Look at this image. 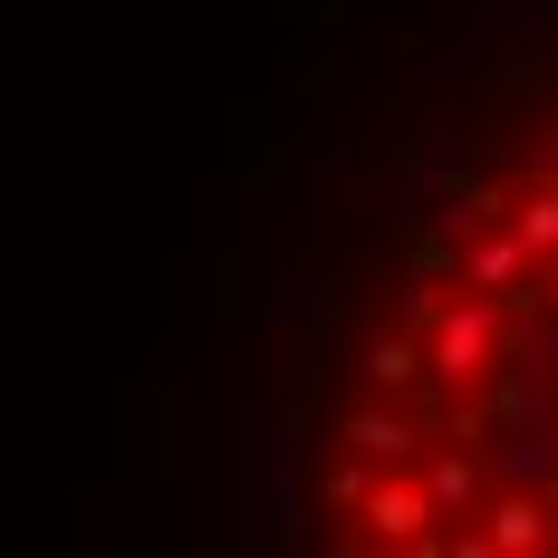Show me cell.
Returning <instances> with one entry per match:
<instances>
[{
    "instance_id": "obj_1",
    "label": "cell",
    "mask_w": 558,
    "mask_h": 558,
    "mask_svg": "<svg viewBox=\"0 0 558 558\" xmlns=\"http://www.w3.org/2000/svg\"><path fill=\"white\" fill-rule=\"evenodd\" d=\"M501 347H510V299H492V289L452 299L444 318L424 328V356H434L444 386H492L501 376Z\"/></svg>"
},
{
    "instance_id": "obj_2",
    "label": "cell",
    "mask_w": 558,
    "mask_h": 558,
    "mask_svg": "<svg viewBox=\"0 0 558 558\" xmlns=\"http://www.w3.org/2000/svg\"><path fill=\"white\" fill-rule=\"evenodd\" d=\"M356 520H366V539H386V549H434L444 501H434L424 482H376V492L356 501Z\"/></svg>"
},
{
    "instance_id": "obj_3",
    "label": "cell",
    "mask_w": 558,
    "mask_h": 558,
    "mask_svg": "<svg viewBox=\"0 0 558 558\" xmlns=\"http://www.w3.org/2000/svg\"><path fill=\"white\" fill-rule=\"evenodd\" d=\"M539 270V251L520 241V231H472L462 241V289H492V299H539V289H520V279Z\"/></svg>"
},
{
    "instance_id": "obj_4",
    "label": "cell",
    "mask_w": 558,
    "mask_h": 558,
    "mask_svg": "<svg viewBox=\"0 0 558 558\" xmlns=\"http://www.w3.org/2000/svg\"><path fill=\"white\" fill-rule=\"evenodd\" d=\"M347 452H366V462H404V452H424V424L395 414V395H386V404H356V414H347Z\"/></svg>"
},
{
    "instance_id": "obj_5",
    "label": "cell",
    "mask_w": 558,
    "mask_h": 558,
    "mask_svg": "<svg viewBox=\"0 0 558 558\" xmlns=\"http://www.w3.org/2000/svg\"><path fill=\"white\" fill-rule=\"evenodd\" d=\"M549 492H501V501H492V549L501 558H520V549H539V539H549Z\"/></svg>"
},
{
    "instance_id": "obj_6",
    "label": "cell",
    "mask_w": 558,
    "mask_h": 558,
    "mask_svg": "<svg viewBox=\"0 0 558 558\" xmlns=\"http://www.w3.org/2000/svg\"><path fill=\"white\" fill-rule=\"evenodd\" d=\"M424 376H434V356H424L414 337H376V347H366V386L376 395H414Z\"/></svg>"
},
{
    "instance_id": "obj_7",
    "label": "cell",
    "mask_w": 558,
    "mask_h": 558,
    "mask_svg": "<svg viewBox=\"0 0 558 558\" xmlns=\"http://www.w3.org/2000/svg\"><path fill=\"white\" fill-rule=\"evenodd\" d=\"M510 231H520L539 260H558V173H539L530 193H510Z\"/></svg>"
},
{
    "instance_id": "obj_8",
    "label": "cell",
    "mask_w": 558,
    "mask_h": 558,
    "mask_svg": "<svg viewBox=\"0 0 558 558\" xmlns=\"http://www.w3.org/2000/svg\"><path fill=\"white\" fill-rule=\"evenodd\" d=\"M424 492L444 510H482V462H472V452H444V462L424 472Z\"/></svg>"
},
{
    "instance_id": "obj_9",
    "label": "cell",
    "mask_w": 558,
    "mask_h": 558,
    "mask_svg": "<svg viewBox=\"0 0 558 558\" xmlns=\"http://www.w3.org/2000/svg\"><path fill=\"white\" fill-rule=\"evenodd\" d=\"M366 492H376V482H366V452H356V462H347V472H337V482H328V501H337V510H356V501H366Z\"/></svg>"
},
{
    "instance_id": "obj_10",
    "label": "cell",
    "mask_w": 558,
    "mask_h": 558,
    "mask_svg": "<svg viewBox=\"0 0 558 558\" xmlns=\"http://www.w3.org/2000/svg\"><path fill=\"white\" fill-rule=\"evenodd\" d=\"M434 318H444V289H434V279H424V289H404V328H434Z\"/></svg>"
},
{
    "instance_id": "obj_11",
    "label": "cell",
    "mask_w": 558,
    "mask_h": 558,
    "mask_svg": "<svg viewBox=\"0 0 558 558\" xmlns=\"http://www.w3.org/2000/svg\"><path fill=\"white\" fill-rule=\"evenodd\" d=\"M539 299H549V308H558V260H539Z\"/></svg>"
},
{
    "instance_id": "obj_12",
    "label": "cell",
    "mask_w": 558,
    "mask_h": 558,
    "mask_svg": "<svg viewBox=\"0 0 558 558\" xmlns=\"http://www.w3.org/2000/svg\"><path fill=\"white\" fill-rule=\"evenodd\" d=\"M549 510H558V472H549Z\"/></svg>"
}]
</instances>
